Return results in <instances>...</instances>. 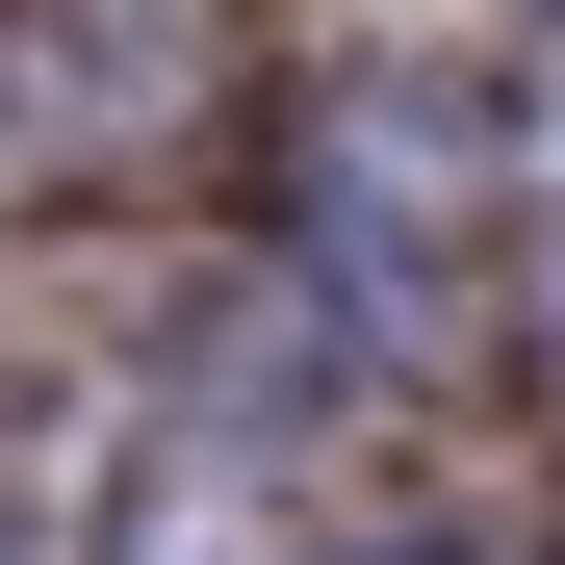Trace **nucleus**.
<instances>
[]
</instances>
